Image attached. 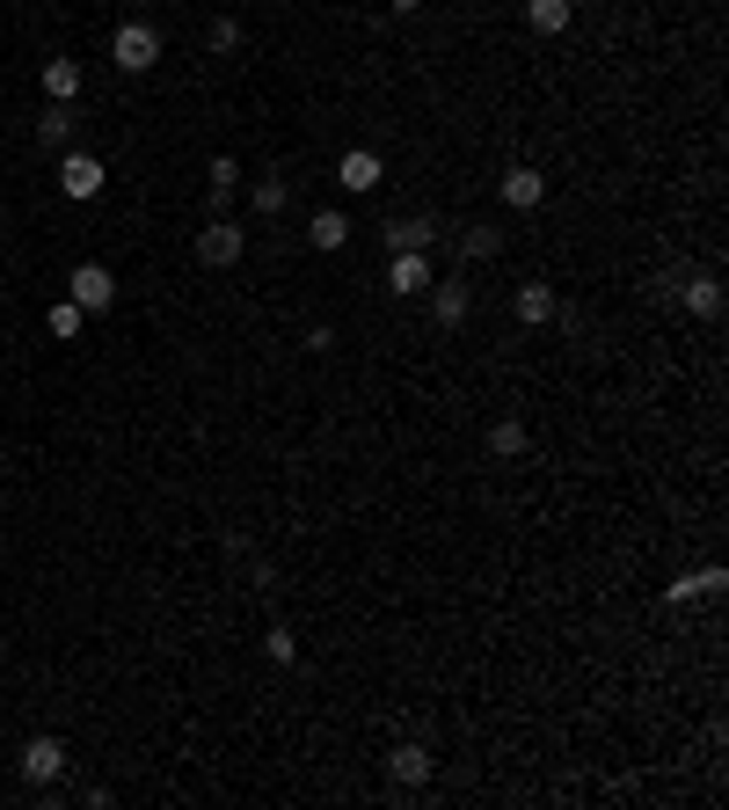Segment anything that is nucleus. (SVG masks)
<instances>
[{
	"mask_svg": "<svg viewBox=\"0 0 729 810\" xmlns=\"http://www.w3.org/2000/svg\"><path fill=\"white\" fill-rule=\"evenodd\" d=\"M569 0H525V30H540V37H562L569 30Z\"/></svg>",
	"mask_w": 729,
	"mask_h": 810,
	"instance_id": "nucleus-21",
	"label": "nucleus"
},
{
	"mask_svg": "<svg viewBox=\"0 0 729 810\" xmlns=\"http://www.w3.org/2000/svg\"><path fill=\"white\" fill-rule=\"evenodd\" d=\"M525 445H533V439H525L518 417H496V423H489V453H496V460H518Z\"/></svg>",
	"mask_w": 729,
	"mask_h": 810,
	"instance_id": "nucleus-22",
	"label": "nucleus"
},
{
	"mask_svg": "<svg viewBox=\"0 0 729 810\" xmlns=\"http://www.w3.org/2000/svg\"><path fill=\"white\" fill-rule=\"evenodd\" d=\"M16 767H22V781H30V789H52V781L66 775V745H59L52 730H44V738H30V745H22V759H16Z\"/></svg>",
	"mask_w": 729,
	"mask_h": 810,
	"instance_id": "nucleus-6",
	"label": "nucleus"
},
{
	"mask_svg": "<svg viewBox=\"0 0 729 810\" xmlns=\"http://www.w3.org/2000/svg\"><path fill=\"white\" fill-rule=\"evenodd\" d=\"M66 300L81 307V315H110V307H117V278H110V264H73L66 270Z\"/></svg>",
	"mask_w": 729,
	"mask_h": 810,
	"instance_id": "nucleus-3",
	"label": "nucleus"
},
{
	"mask_svg": "<svg viewBox=\"0 0 729 810\" xmlns=\"http://www.w3.org/2000/svg\"><path fill=\"white\" fill-rule=\"evenodd\" d=\"M81 59H66V52H52L44 59V95H52V103H73V95H81Z\"/></svg>",
	"mask_w": 729,
	"mask_h": 810,
	"instance_id": "nucleus-18",
	"label": "nucleus"
},
{
	"mask_svg": "<svg viewBox=\"0 0 729 810\" xmlns=\"http://www.w3.org/2000/svg\"><path fill=\"white\" fill-rule=\"evenodd\" d=\"M569 8H591V0H569Z\"/></svg>",
	"mask_w": 729,
	"mask_h": 810,
	"instance_id": "nucleus-27",
	"label": "nucleus"
},
{
	"mask_svg": "<svg viewBox=\"0 0 729 810\" xmlns=\"http://www.w3.org/2000/svg\"><path fill=\"white\" fill-rule=\"evenodd\" d=\"M438 242H445V227H438L431 212H409V219H394V227H387V256H394V248H417V256H431Z\"/></svg>",
	"mask_w": 729,
	"mask_h": 810,
	"instance_id": "nucleus-11",
	"label": "nucleus"
},
{
	"mask_svg": "<svg viewBox=\"0 0 729 810\" xmlns=\"http://www.w3.org/2000/svg\"><path fill=\"white\" fill-rule=\"evenodd\" d=\"M110 66H117V73L161 66V30H154V22H124V30L110 37Z\"/></svg>",
	"mask_w": 729,
	"mask_h": 810,
	"instance_id": "nucleus-2",
	"label": "nucleus"
},
{
	"mask_svg": "<svg viewBox=\"0 0 729 810\" xmlns=\"http://www.w3.org/2000/svg\"><path fill=\"white\" fill-rule=\"evenodd\" d=\"M205 52H212V59H234V52H242V16H212Z\"/></svg>",
	"mask_w": 729,
	"mask_h": 810,
	"instance_id": "nucleus-23",
	"label": "nucleus"
},
{
	"mask_svg": "<svg viewBox=\"0 0 729 810\" xmlns=\"http://www.w3.org/2000/svg\"><path fill=\"white\" fill-rule=\"evenodd\" d=\"M103 154H81V146H66L59 154V191L73 197V205H88V197H103Z\"/></svg>",
	"mask_w": 729,
	"mask_h": 810,
	"instance_id": "nucleus-4",
	"label": "nucleus"
},
{
	"mask_svg": "<svg viewBox=\"0 0 729 810\" xmlns=\"http://www.w3.org/2000/svg\"><path fill=\"white\" fill-rule=\"evenodd\" d=\"M474 315V293L460 278H445V285H431V321L438 329H460V321Z\"/></svg>",
	"mask_w": 729,
	"mask_h": 810,
	"instance_id": "nucleus-15",
	"label": "nucleus"
},
{
	"mask_svg": "<svg viewBox=\"0 0 729 810\" xmlns=\"http://www.w3.org/2000/svg\"><path fill=\"white\" fill-rule=\"evenodd\" d=\"M460 256H468V264H496V256H504V227H496V219H468V227H460Z\"/></svg>",
	"mask_w": 729,
	"mask_h": 810,
	"instance_id": "nucleus-16",
	"label": "nucleus"
},
{
	"mask_svg": "<svg viewBox=\"0 0 729 810\" xmlns=\"http://www.w3.org/2000/svg\"><path fill=\"white\" fill-rule=\"evenodd\" d=\"M205 197H212V212H226L234 197H242V161H234V154H219L205 168Z\"/></svg>",
	"mask_w": 729,
	"mask_h": 810,
	"instance_id": "nucleus-17",
	"label": "nucleus"
},
{
	"mask_svg": "<svg viewBox=\"0 0 729 810\" xmlns=\"http://www.w3.org/2000/svg\"><path fill=\"white\" fill-rule=\"evenodd\" d=\"M0 803H8V789H0Z\"/></svg>",
	"mask_w": 729,
	"mask_h": 810,
	"instance_id": "nucleus-28",
	"label": "nucleus"
},
{
	"mask_svg": "<svg viewBox=\"0 0 729 810\" xmlns=\"http://www.w3.org/2000/svg\"><path fill=\"white\" fill-rule=\"evenodd\" d=\"M511 315H518L525 329H547V321L562 315V300H555V285H547V278H525L518 293H511Z\"/></svg>",
	"mask_w": 729,
	"mask_h": 810,
	"instance_id": "nucleus-9",
	"label": "nucleus"
},
{
	"mask_svg": "<svg viewBox=\"0 0 729 810\" xmlns=\"http://www.w3.org/2000/svg\"><path fill=\"white\" fill-rule=\"evenodd\" d=\"M285 205H292V183L285 176H256L248 183V212H256V219H278Z\"/></svg>",
	"mask_w": 729,
	"mask_h": 810,
	"instance_id": "nucleus-20",
	"label": "nucleus"
},
{
	"mask_svg": "<svg viewBox=\"0 0 729 810\" xmlns=\"http://www.w3.org/2000/svg\"><path fill=\"white\" fill-rule=\"evenodd\" d=\"M496 197H504L511 212H540L547 205V176H540V168H511V176L496 183Z\"/></svg>",
	"mask_w": 729,
	"mask_h": 810,
	"instance_id": "nucleus-13",
	"label": "nucleus"
},
{
	"mask_svg": "<svg viewBox=\"0 0 729 810\" xmlns=\"http://www.w3.org/2000/svg\"><path fill=\"white\" fill-rule=\"evenodd\" d=\"M678 300H686V315H700V321H715L722 315V278L715 270H678Z\"/></svg>",
	"mask_w": 729,
	"mask_h": 810,
	"instance_id": "nucleus-8",
	"label": "nucleus"
},
{
	"mask_svg": "<svg viewBox=\"0 0 729 810\" xmlns=\"http://www.w3.org/2000/svg\"><path fill=\"white\" fill-rule=\"evenodd\" d=\"M387 293H394V300H417V293H431V256H417V248H394V256H387Z\"/></svg>",
	"mask_w": 729,
	"mask_h": 810,
	"instance_id": "nucleus-7",
	"label": "nucleus"
},
{
	"mask_svg": "<svg viewBox=\"0 0 729 810\" xmlns=\"http://www.w3.org/2000/svg\"><path fill=\"white\" fill-rule=\"evenodd\" d=\"M431 775H438V752L423 738H401L394 752H387V781H394V789H423Z\"/></svg>",
	"mask_w": 729,
	"mask_h": 810,
	"instance_id": "nucleus-5",
	"label": "nucleus"
},
{
	"mask_svg": "<svg viewBox=\"0 0 729 810\" xmlns=\"http://www.w3.org/2000/svg\"><path fill=\"white\" fill-rule=\"evenodd\" d=\"M81 307H73V300H52V307H44V329H52L59 336V344H73V336H81Z\"/></svg>",
	"mask_w": 729,
	"mask_h": 810,
	"instance_id": "nucleus-25",
	"label": "nucleus"
},
{
	"mask_svg": "<svg viewBox=\"0 0 729 810\" xmlns=\"http://www.w3.org/2000/svg\"><path fill=\"white\" fill-rule=\"evenodd\" d=\"M380 176H387V161L372 154V146H350V154L336 161V183H343L350 197H364V191H380Z\"/></svg>",
	"mask_w": 729,
	"mask_h": 810,
	"instance_id": "nucleus-10",
	"label": "nucleus"
},
{
	"mask_svg": "<svg viewBox=\"0 0 729 810\" xmlns=\"http://www.w3.org/2000/svg\"><path fill=\"white\" fill-rule=\"evenodd\" d=\"M417 8H423V0H394V16H417Z\"/></svg>",
	"mask_w": 729,
	"mask_h": 810,
	"instance_id": "nucleus-26",
	"label": "nucleus"
},
{
	"mask_svg": "<svg viewBox=\"0 0 729 810\" xmlns=\"http://www.w3.org/2000/svg\"><path fill=\"white\" fill-rule=\"evenodd\" d=\"M248 256V227L242 219H226V212H212V227L197 234V264L205 270H234Z\"/></svg>",
	"mask_w": 729,
	"mask_h": 810,
	"instance_id": "nucleus-1",
	"label": "nucleus"
},
{
	"mask_svg": "<svg viewBox=\"0 0 729 810\" xmlns=\"http://www.w3.org/2000/svg\"><path fill=\"white\" fill-rule=\"evenodd\" d=\"M307 248H314V256H336V248H350V212L321 205V212L307 219Z\"/></svg>",
	"mask_w": 729,
	"mask_h": 810,
	"instance_id": "nucleus-12",
	"label": "nucleus"
},
{
	"mask_svg": "<svg viewBox=\"0 0 729 810\" xmlns=\"http://www.w3.org/2000/svg\"><path fill=\"white\" fill-rule=\"evenodd\" d=\"M722 584H729V570L708 563V570H686V577H671V584H664V599H671V606H686V599H715Z\"/></svg>",
	"mask_w": 729,
	"mask_h": 810,
	"instance_id": "nucleus-14",
	"label": "nucleus"
},
{
	"mask_svg": "<svg viewBox=\"0 0 729 810\" xmlns=\"http://www.w3.org/2000/svg\"><path fill=\"white\" fill-rule=\"evenodd\" d=\"M263 657H270V665H299V635L285 628V621H270V628H263Z\"/></svg>",
	"mask_w": 729,
	"mask_h": 810,
	"instance_id": "nucleus-24",
	"label": "nucleus"
},
{
	"mask_svg": "<svg viewBox=\"0 0 729 810\" xmlns=\"http://www.w3.org/2000/svg\"><path fill=\"white\" fill-rule=\"evenodd\" d=\"M37 146H44V154H66L73 146V103H52L37 117Z\"/></svg>",
	"mask_w": 729,
	"mask_h": 810,
	"instance_id": "nucleus-19",
	"label": "nucleus"
}]
</instances>
